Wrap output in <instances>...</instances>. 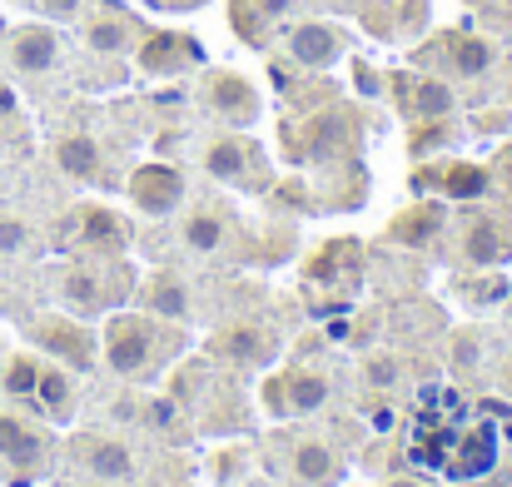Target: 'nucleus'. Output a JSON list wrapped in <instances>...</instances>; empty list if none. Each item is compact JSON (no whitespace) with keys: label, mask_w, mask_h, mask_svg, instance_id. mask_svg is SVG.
<instances>
[{"label":"nucleus","mask_w":512,"mask_h":487,"mask_svg":"<svg viewBox=\"0 0 512 487\" xmlns=\"http://www.w3.org/2000/svg\"><path fill=\"white\" fill-rule=\"evenodd\" d=\"M219 348H224L229 358H239V363H254V358H269V353H274V338H269L264 328H229V333L219 338Z\"/></svg>","instance_id":"f3484780"},{"label":"nucleus","mask_w":512,"mask_h":487,"mask_svg":"<svg viewBox=\"0 0 512 487\" xmlns=\"http://www.w3.org/2000/svg\"><path fill=\"white\" fill-rule=\"evenodd\" d=\"M418 184H443L453 199H478V194L488 189V169H483V164H448V169L418 174Z\"/></svg>","instance_id":"9b49d317"},{"label":"nucleus","mask_w":512,"mask_h":487,"mask_svg":"<svg viewBox=\"0 0 512 487\" xmlns=\"http://www.w3.org/2000/svg\"><path fill=\"white\" fill-rule=\"evenodd\" d=\"M438 224H443V209L438 204H418V209H408V214H398L388 224V239L393 244H428L438 234Z\"/></svg>","instance_id":"f8f14e48"},{"label":"nucleus","mask_w":512,"mask_h":487,"mask_svg":"<svg viewBox=\"0 0 512 487\" xmlns=\"http://www.w3.org/2000/svg\"><path fill=\"white\" fill-rule=\"evenodd\" d=\"M284 388H289V413H314L329 398V378L324 373H294Z\"/></svg>","instance_id":"6ab92c4d"},{"label":"nucleus","mask_w":512,"mask_h":487,"mask_svg":"<svg viewBox=\"0 0 512 487\" xmlns=\"http://www.w3.org/2000/svg\"><path fill=\"white\" fill-rule=\"evenodd\" d=\"M35 378H40V368H35V358H10V368H5V388L10 393H35Z\"/></svg>","instance_id":"c85d7f7f"},{"label":"nucleus","mask_w":512,"mask_h":487,"mask_svg":"<svg viewBox=\"0 0 512 487\" xmlns=\"http://www.w3.org/2000/svg\"><path fill=\"white\" fill-rule=\"evenodd\" d=\"M55 160H60V169H65L70 179H95V174H100V145H95L90 135H65V140L55 145Z\"/></svg>","instance_id":"ddd939ff"},{"label":"nucleus","mask_w":512,"mask_h":487,"mask_svg":"<svg viewBox=\"0 0 512 487\" xmlns=\"http://www.w3.org/2000/svg\"><path fill=\"white\" fill-rule=\"evenodd\" d=\"M45 10L65 20V15H75V10H80V0H45Z\"/></svg>","instance_id":"2f4dec72"},{"label":"nucleus","mask_w":512,"mask_h":487,"mask_svg":"<svg viewBox=\"0 0 512 487\" xmlns=\"http://www.w3.org/2000/svg\"><path fill=\"white\" fill-rule=\"evenodd\" d=\"M264 403H269L274 413H289V393H284V378H274V383L264 388Z\"/></svg>","instance_id":"7c9ffc66"},{"label":"nucleus","mask_w":512,"mask_h":487,"mask_svg":"<svg viewBox=\"0 0 512 487\" xmlns=\"http://www.w3.org/2000/svg\"><path fill=\"white\" fill-rule=\"evenodd\" d=\"M229 20H234V30L249 40V45H259V35H264V10H259V0H229Z\"/></svg>","instance_id":"bb28decb"},{"label":"nucleus","mask_w":512,"mask_h":487,"mask_svg":"<svg viewBox=\"0 0 512 487\" xmlns=\"http://www.w3.org/2000/svg\"><path fill=\"white\" fill-rule=\"evenodd\" d=\"M80 224H85V239L100 244V249H110V244L125 239V224H120L110 209H80Z\"/></svg>","instance_id":"b1692460"},{"label":"nucleus","mask_w":512,"mask_h":487,"mask_svg":"<svg viewBox=\"0 0 512 487\" xmlns=\"http://www.w3.org/2000/svg\"><path fill=\"white\" fill-rule=\"evenodd\" d=\"M388 487H418V483H408V478H398V483H388Z\"/></svg>","instance_id":"c9c22d12"},{"label":"nucleus","mask_w":512,"mask_h":487,"mask_svg":"<svg viewBox=\"0 0 512 487\" xmlns=\"http://www.w3.org/2000/svg\"><path fill=\"white\" fill-rule=\"evenodd\" d=\"M249 160H254V145H244V140H214L209 155H204L214 179H244V174H249Z\"/></svg>","instance_id":"2eb2a0df"},{"label":"nucleus","mask_w":512,"mask_h":487,"mask_svg":"<svg viewBox=\"0 0 512 487\" xmlns=\"http://www.w3.org/2000/svg\"><path fill=\"white\" fill-rule=\"evenodd\" d=\"M194 55H199V50H194V40H189V35H174V30H160V35H150V40L140 45V65H145V70H155V75H165V70H184Z\"/></svg>","instance_id":"9d476101"},{"label":"nucleus","mask_w":512,"mask_h":487,"mask_svg":"<svg viewBox=\"0 0 512 487\" xmlns=\"http://www.w3.org/2000/svg\"><path fill=\"white\" fill-rule=\"evenodd\" d=\"M0 458H10V463H35L40 458V438L30 433V423L0 413Z\"/></svg>","instance_id":"dca6fc26"},{"label":"nucleus","mask_w":512,"mask_h":487,"mask_svg":"<svg viewBox=\"0 0 512 487\" xmlns=\"http://www.w3.org/2000/svg\"><path fill=\"white\" fill-rule=\"evenodd\" d=\"M65 299L80 304V309H105L110 294H105V284H100L90 269H70V274H65Z\"/></svg>","instance_id":"5701e85b"},{"label":"nucleus","mask_w":512,"mask_h":487,"mask_svg":"<svg viewBox=\"0 0 512 487\" xmlns=\"http://www.w3.org/2000/svg\"><path fill=\"white\" fill-rule=\"evenodd\" d=\"M35 338L50 348V353H60V358H70L75 368H90V358H95V343H90V333L80 324H65V319H45V324L35 328Z\"/></svg>","instance_id":"1a4fd4ad"},{"label":"nucleus","mask_w":512,"mask_h":487,"mask_svg":"<svg viewBox=\"0 0 512 487\" xmlns=\"http://www.w3.org/2000/svg\"><path fill=\"white\" fill-rule=\"evenodd\" d=\"M498 174H503V184L512 189V155H503V164H498Z\"/></svg>","instance_id":"f704fd0d"},{"label":"nucleus","mask_w":512,"mask_h":487,"mask_svg":"<svg viewBox=\"0 0 512 487\" xmlns=\"http://www.w3.org/2000/svg\"><path fill=\"white\" fill-rule=\"evenodd\" d=\"M448 60L458 75H488L493 70V45L483 35H448Z\"/></svg>","instance_id":"4468645a"},{"label":"nucleus","mask_w":512,"mask_h":487,"mask_svg":"<svg viewBox=\"0 0 512 487\" xmlns=\"http://www.w3.org/2000/svg\"><path fill=\"white\" fill-rule=\"evenodd\" d=\"M339 50H343V40H339L334 25H299L294 40H289V55H294L304 70H324V65H334Z\"/></svg>","instance_id":"0eeeda50"},{"label":"nucleus","mask_w":512,"mask_h":487,"mask_svg":"<svg viewBox=\"0 0 512 487\" xmlns=\"http://www.w3.org/2000/svg\"><path fill=\"white\" fill-rule=\"evenodd\" d=\"M145 299H150V309L165 314V319H184V314H189V294H184V284H179L174 274H155Z\"/></svg>","instance_id":"a211bd4d"},{"label":"nucleus","mask_w":512,"mask_h":487,"mask_svg":"<svg viewBox=\"0 0 512 487\" xmlns=\"http://www.w3.org/2000/svg\"><path fill=\"white\" fill-rule=\"evenodd\" d=\"M378 383H393V363H383V358H373V368H368Z\"/></svg>","instance_id":"473e14b6"},{"label":"nucleus","mask_w":512,"mask_h":487,"mask_svg":"<svg viewBox=\"0 0 512 487\" xmlns=\"http://www.w3.org/2000/svg\"><path fill=\"white\" fill-rule=\"evenodd\" d=\"M105 358L115 373H140L150 363V324L145 319H115L105 328Z\"/></svg>","instance_id":"f257e3e1"},{"label":"nucleus","mask_w":512,"mask_h":487,"mask_svg":"<svg viewBox=\"0 0 512 487\" xmlns=\"http://www.w3.org/2000/svg\"><path fill=\"white\" fill-rule=\"evenodd\" d=\"M294 463H299V478H309V483H324V478L334 473V458H329L319 443H304Z\"/></svg>","instance_id":"cd10ccee"},{"label":"nucleus","mask_w":512,"mask_h":487,"mask_svg":"<svg viewBox=\"0 0 512 487\" xmlns=\"http://www.w3.org/2000/svg\"><path fill=\"white\" fill-rule=\"evenodd\" d=\"M130 199L145 214H170L174 204L184 199V179H179V169H170V164H145L130 179Z\"/></svg>","instance_id":"f03ea898"},{"label":"nucleus","mask_w":512,"mask_h":487,"mask_svg":"<svg viewBox=\"0 0 512 487\" xmlns=\"http://www.w3.org/2000/svg\"><path fill=\"white\" fill-rule=\"evenodd\" d=\"M204 95H209V105H214L219 115H229L234 125H249V120L259 115V90H254L244 75H234V70H219V75H209Z\"/></svg>","instance_id":"39448f33"},{"label":"nucleus","mask_w":512,"mask_h":487,"mask_svg":"<svg viewBox=\"0 0 512 487\" xmlns=\"http://www.w3.org/2000/svg\"><path fill=\"white\" fill-rule=\"evenodd\" d=\"M463 254H468V264H503L512 254V234L498 219H468V229H463Z\"/></svg>","instance_id":"6e6552de"},{"label":"nucleus","mask_w":512,"mask_h":487,"mask_svg":"<svg viewBox=\"0 0 512 487\" xmlns=\"http://www.w3.org/2000/svg\"><path fill=\"white\" fill-rule=\"evenodd\" d=\"M85 463H90V473H100V478H130V453H125L120 443L90 438V443H85Z\"/></svg>","instance_id":"aec40b11"},{"label":"nucleus","mask_w":512,"mask_h":487,"mask_svg":"<svg viewBox=\"0 0 512 487\" xmlns=\"http://www.w3.org/2000/svg\"><path fill=\"white\" fill-rule=\"evenodd\" d=\"M508 383H512V368H508Z\"/></svg>","instance_id":"e433bc0d"},{"label":"nucleus","mask_w":512,"mask_h":487,"mask_svg":"<svg viewBox=\"0 0 512 487\" xmlns=\"http://www.w3.org/2000/svg\"><path fill=\"white\" fill-rule=\"evenodd\" d=\"M493 458H498L493 433H488V428H468V438H463V448H458V473H488Z\"/></svg>","instance_id":"4be33fe9"},{"label":"nucleus","mask_w":512,"mask_h":487,"mask_svg":"<svg viewBox=\"0 0 512 487\" xmlns=\"http://www.w3.org/2000/svg\"><path fill=\"white\" fill-rule=\"evenodd\" d=\"M35 398L45 403V413L50 418H70V378L65 373H55V368H40V378H35Z\"/></svg>","instance_id":"412c9836"},{"label":"nucleus","mask_w":512,"mask_h":487,"mask_svg":"<svg viewBox=\"0 0 512 487\" xmlns=\"http://www.w3.org/2000/svg\"><path fill=\"white\" fill-rule=\"evenodd\" d=\"M10 60H15V70H25V75H45V70H55V60H60V35H55L50 25H20V30L10 35Z\"/></svg>","instance_id":"20e7f679"},{"label":"nucleus","mask_w":512,"mask_h":487,"mask_svg":"<svg viewBox=\"0 0 512 487\" xmlns=\"http://www.w3.org/2000/svg\"><path fill=\"white\" fill-rule=\"evenodd\" d=\"M339 150H353V115H339V110L309 115L299 155H339Z\"/></svg>","instance_id":"423d86ee"},{"label":"nucleus","mask_w":512,"mask_h":487,"mask_svg":"<svg viewBox=\"0 0 512 487\" xmlns=\"http://www.w3.org/2000/svg\"><path fill=\"white\" fill-rule=\"evenodd\" d=\"M184 239H189V249H219V239H224V219L214 214V209H199L189 224H184Z\"/></svg>","instance_id":"393cba45"},{"label":"nucleus","mask_w":512,"mask_h":487,"mask_svg":"<svg viewBox=\"0 0 512 487\" xmlns=\"http://www.w3.org/2000/svg\"><path fill=\"white\" fill-rule=\"evenodd\" d=\"M393 90H398V105L413 120H443L453 110V90L433 75H393Z\"/></svg>","instance_id":"7ed1b4c3"},{"label":"nucleus","mask_w":512,"mask_h":487,"mask_svg":"<svg viewBox=\"0 0 512 487\" xmlns=\"http://www.w3.org/2000/svg\"><path fill=\"white\" fill-rule=\"evenodd\" d=\"M150 5H160V10H189V5H204V0H150Z\"/></svg>","instance_id":"72a5a7b5"},{"label":"nucleus","mask_w":512,"mask_h":487,"mask_svg":"<svg viewBox=\"0 0 512 487\" xmlns=\"http://www.w3.org/2000/svg\"><path fill=\"white\" fill-rule=\"evenodd\" d=\"M85 40H90V50H125L130 45V25L125 20H115V15H100L90 30H85Z\"/></svg>","instance_id":"a878e982"},{"label":"nucleus","mask_w":512,"mask_h":487,"mask_svg":"<svg viewBox=\"0 0 512 487\" xmlns=\"http://www.w3.org/2000/svg\"><path fill=\"white\" fill-rule=\"evenodd\" d=\"M25 239H30L25 219H10V214H0V254H15V249H25Z\"/></svg>","instance_id":"c756f323"}]
</instances>
